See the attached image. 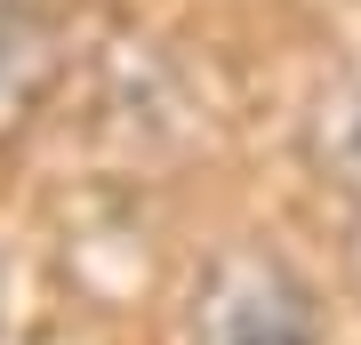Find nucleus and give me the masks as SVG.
Instances as JSON below:
<instances>
[{"instance_id":"nucleus-1","label":"nucleus","mask_w":361,"mask_h":345,"mask_svg":"<svg viewBox=\"0 0 361 345\" xmlns=\"http://www.w3.org/2000/svg\"><path fill=\"white\" fill-rule=\"evenodd\" d=\"M193 345H322V297L265 241H233L209 257L185 313Z\"/></svg>"},{"instance_id":"nucleus-2","label":"nucleus","mask_w":361,"mask_h":345,"mask_svg":"<svg viewBox=\"0 0 361 345\" xmlns=\"http://www.w3.org/2000/svg\"><path fill=\"white\" fill-rule=\"evenodd\" d=\"M65 80V25L40 0H0V145L25 137Z\"/></svg>"},{"instance_id":"nucleus-3","label":"nucleus","mask_w":361,"mask_h":345,"mask_svg":"<svg viewBox=\"0 0 361 345\" xmlns=\"http://www.w3.org/2000/svg\"><path fill=\"white\" fill-rule=\"evenodd\" d=\"M345 265H353V282H361V193H353V217H345Z\"/></svg>"}]
</instances>
